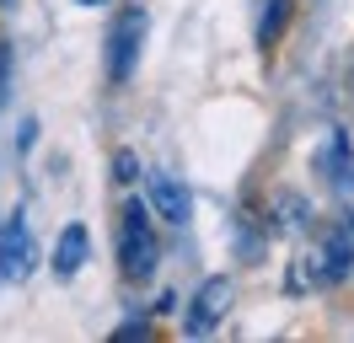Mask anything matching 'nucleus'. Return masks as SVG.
Returning a JSON list of instances; mask_svg holds the SVG:
<instances>
[{"label":"nucleus","instance_id":"f257e3e1","mask_svg":"<svg viewBox=\"0 0 354 343\" xmlns=\"http://www.w3.org/2000/svg\"><path fill=\"white\" fill-rule=\"evenodd\" d=\"M156 263H161V236H156L145 204L129 198L124 204V225H118V268H124V279H151Z\"/></svg>","mask_w":354,"mask_h":343},{"label":"nucleus","instance_id":"f03ea898","mask_svg":"<svg viewBox=\"0 0 354 343\" xmlns=\"http://www.w3.org/2000/svg\"><path fill=\"white\" fill-rule=\"evenodd\" d=\"M140 38H145V11L134 6V11L118 17V27H113V38H108V75L113 81H129L134 54H140Z\"/></svg>","mask_w":354,"mask_h":343},{"label":"nucleus","instance_id":"7ed1b4c3","mask_svg":"<svg viewBox=\"0 0 354 343\" xmlns=\"http://www.w3.org/2000/svg\"><path fill=\"white\" fill-rule=\"evenodd\" d=\"M225 306H231V279L215 274V279H204L199 290H194V300H188V333H209V327H221L225 317Z\"/></svg>","mask_w":354,"mask_h":343},{"label":"nucleus","instance_id":"20e7f679","mask_svg":"<svg viewBox=\"0 0 354 343\" xmlns=\"http://www.w3.org/2000/svg\"><path fill=\"white\" fill-rule=\"evenodd\" d=\"M32 263H38L32 236H27L22 214H11L6 231H0V274H6V279H27V274H32Z\"/></svg>","mask_w":354,"mask_h":343},{"label":"nucleus","instance_id":"39448f33","mask_svg":"<svg viewBox=\"0 0 354 343\" xmlns=\"http://www.w3.org/2000/svg\"><path fill=\"white\" fill-rule=\"evenodd\" d=\"M151 204H156V214H161L167 225H188V214H194L188 188H183L177 177H167V172H156V177H151Z\"/></svg>","mask_w":354,"mask_h":343},{"label":"nucleus","instance_id":"423d86ee","mask_svg":"<svg viewBox=\"0 0 354 343\" xmlns=\"http://www.w3.org/2000/svg\"><path fill=\"white\" fill-rule=\"evenodd\" d=\"M317 172L328 177L333 188H349L354 193V150H349L344 134H328V145L317 150Z\"/></svg>","mask_w":354,"mask_h":343},{"label":"nucleus","instance_id":"0eeeda50","mask_svg":"<svg viewBox=\"0 0 354 343\" xmlns=\"http://www.w3.org/2000/svg\"><path fill=\"white\" fill-rule=\"evenodd\" d=\"M54 274L59 279H70V274H81V263H86V225H75L70 220L65 231H59V241H54Z\"/></svg>","mask_w":354,"mask_h":343},{"label":"nucleus","instance_id":"6e6552de","mask_svg":"<svg viewBox=\"0 0 354 343\" xmlns=\"http://www.w3.org/2000/svg\"><path fill=\"white\" fill-rule=\"evenodd\" d=\"M274 214H279L285 231H306L311 225V204L301 198V193H279V198H274Z\"/></svg>","mask_w":354,"mask_h":343},{"label":"nucleus","instance_id":"1a4fd4ad","mask_svg":"<svg viewBox=\"0 0 354 343\" xmlns=\"http://www.w3.org/2000/svg\"><path fill=\"white\" fill-rule=\"evenodd\" d=\"M263 11H268V17L258 21V43H263V48H268V43L279 38V27H285V21H290V0H268Z\"/></svg>","mask_w":354,"mask_h":343},{"label":"nucleus","instance_id":"9d476101","mask_svg":"<svg viewBox=\"0 0 354 343\" xmlns=\"http://www.w3.org/2000/svg\"><path fill=\"white\" fill-rule=\"evenodd\" d=\"M113 177H118V183H134V177H140V161H134L129 150H118V156H113Z\"/></svg>","mask_w":354,"mask_h":343},{"label":"nucleus","instance_id":"9b49d317","mask_svg":"<svg viewBox=\"0 0 354 343\" xmlns=\"http://www.w3.org/2000/svg\"><path fill=\"white\" fill-rule=\"evenodd\" d=\"M6 81H11V43H0V91H6Z\"/></svg>","mask_w":354,"mask_h":343},{"label":"nucleus","instance_id":"f8f14e48","mask_svg":"<svg viewBox=\"0 0 354 343\" xmlns=\"http://www.w3.org/2000/svg\"><path fill=\"white\" fill-rule=\"evenodd\" d=\"M32 140H38V124L27 118V124H22V140H17V150H22V156H27V150H32Z\"/></svg>","mask_w":354,"mask_h":343},{"label":"nucleus","instance_id":"ddd939ff","mask_svg":"<svg viewBox=\"0 0 354 343\" xmlns=\"http://www.w3.org/2000/svg\"><path fill=\"white\" fill-rule=\"evenodd\" d=\"M344 231H354V214H349V220H344Z\"/></svg>","mask_w":354,"mask_h":343},{"label":"nucleus","instance_id":"4468645a","mask_svg":"<svg viewBox=\"0 0 354 343\" xmlns=\"http://www.w3.org/2000/svg\"><path fill=\"white\" fill-rule=\"evenodd\" d=\"M81 6H102V0H81Z\"/></svg>","mask_w":354,"mask_h":343},{"label":"nucleus","instance_id":"2eb2a0df","mask_svg":"<svg viewBox=\"0 0 354 343\" xmlns=\"http://www.w3.org/2000/svg\"><path fill=\"white\" fill-rule=\"evenodd\" d=\"M0 6H11V0H0Z\"/></svg>","mask_w":354,"mask_h":343}]
</instances>
